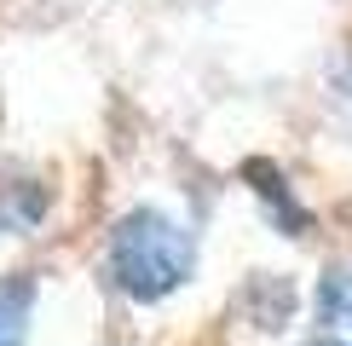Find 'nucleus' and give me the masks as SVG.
Here are the masks:
<instances>
[{
  "mask_svg": "<svg viewBox=\"0 0 352 346\" xmlns=\"http://www.w3.org/2000/svg\"><path fill=\"white\" fill-rule=\"evenodd\" d=\"M104 277L133 306H162L197 277V231L156 202H139L104 237Z\"/></svg>",
  "mask_w": 352,
  "mask_h": 346,
  "instance_id": "1",
  "label": "nucleus"
},
{
  "mask_svg": "<svg viewBox=\"0 0 352 346\" xmlns=\"http://www.w3.org/2000/svg\"><path fill=\"white\" fill-rule=\"evenodd\" d=\"M306 346H352V260H329L318 271Z\"/></svg>",
  "mask_w": 352,
  "mask_h": 346,
  "instance_id": "2",
  "label": "nucleus"
},
{
  "mask_svg": "<svg viewBox=\"0 0 352 346\" xmlns=\"http://www.w3.org/2000/svg\"><path fill=\"white\" fill-rule=\"evenodd\" d=\"M243 179H248V191L260 196L266 220L283 231V237H306V231H312V208L300 202V191L289 185V173H283V168H272V162H248V168H243Z\"/></svg>",
  "mask_w": 352,
  "mask_h": 346,
  "instance_id": "3",
  "label": "nucleus"
},
{
  "mask_svg": "<svg viewBox=\"0 0 352 346\" xmlns=\"http://www.w3.org/2000/svg\"><path fill=\"white\" fill-rule=\"evenodd\" d=\"M35 323V277H0V346H29Z\"/></svg>",
  "mask_w": 352,
  "mask_h": 346,
  "instance_id": "4",
  "label": "nucleus"
}]
</instances>
